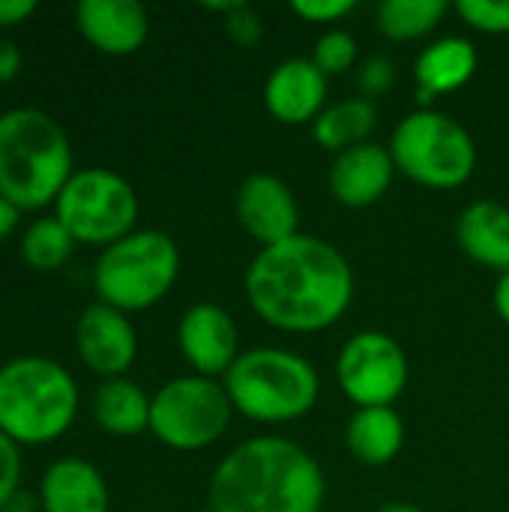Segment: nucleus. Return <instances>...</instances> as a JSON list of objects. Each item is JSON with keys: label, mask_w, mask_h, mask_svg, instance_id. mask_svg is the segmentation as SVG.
Here are the masks:
<instances>
[{"label": "nucleus", "mask_w": 509, "mask_h": 512, "mask_svg": "<svg viewBox=\"0 0 509 512\" xmlns=\"http://www.w3.org/2000/svg\"><path fill=\"white\" fill-rule=\"evenodd\" d=\"M237 222L264 249L300 234V210L291 186L276 174H252L237 189Z\"/></svg>", "instance_id": "13"}, {"label": "nucleus", "mask_w": 509, "mask_h": 512, "mask_svg": "<svg viewBox=\"0 0 509 512\" xmlns=\"http://www.w3.org/2000/svg\"><path fill=\"white\" fill-rule=\"evenodd\" d=\"M75 174L66 129L42 108L0 111V195L21 213L54 207Z\"/></svg>", "instance_id": "3"}, {"label": "nucleus", "mask_w": 509, "mask_h": 512, "mask_svg": "<svg viewBox=\"0 0 509 512\" xmlns=\"http://www.w3.org/2000/svg\"><path fill=\"white\" fill-rule=\"evenodd\" d=\"M150 399L135 381L111 378L102 381L93 393V420L111 438H135L150 432Z\"/></svg>", "instance_id": "20"}, {"label": "nucleus", "mask_w": 509, "mask_h": 512, "mask_svg": "<svg viewBox=\"0 0 509 512\" xmlns=\"http://www.w3.org/2000/svg\"><path fill=\"white\" fill-rule=\"evenodd\" d=\"M396 84V66L384 54H372L363 63H357V87L363 99H375L387 93Z\"/></svg>", "instance_id": "27"}, {"label": "nucleus", "mask_w": 509, "mask_h": 512, "mask_svg": "<svg viewBox=\"0 0 509 512\" xmlns=\"http://www.w3.org/2000/svg\"><path fill=\"white\" fill-rule=\"evenodd\" d=\"M72 372L51 357H12L0 366V432L18 447L60 441L78 417Z\"/></svg>", "instance_id": "4"}, {"label": "nucleus", "mask_w": 509, "mask_h": 512, "mask_svg": "<svg viewBox=\"0 0 509 512\" xmlns=\"http://www.w3.org/2000/svg\"><path fill=\"white\" fill-rule=\"evenodd\" d=\"M75 240L72 234L57 222V216H39L33 219L24 234H21V258L30 270H39V273H54L60 270L72 252H75Z\"/></svg>", "instance_id": "24"}, {"label": "nucleus", "mask_w": 509, "mask_h": 512, "mask_svg": "<svg viewBox=\"0 0 509 512\" xmlns=\"http://www.w3.org/2000/svg\"><path fill=\"white\" fill-rule=\"evenodd\" d=\"M150 512H159V510H150Z\"/></svg>", "instance_id": "37"}, {"label": "nucleus", "mask_w": 509, "mask_h": 512, "mask_svg": "<svg viewBox=\"0 0 509 512\" xmlns=\"http://www.w3.org/2000/svg\"><path fill=\"white\" fill-rule=\"evenodd\" d=\"M399 174L426 189H459L477 168V144L471 132L438 108L405 114L387 144Z\"/></svg>", "instance_id": "7"}, {"label": "nucleus", "mask_w": 509, "mask_h": 512, "mask_svg": "<svg viewBox=\"0 0 509 512\" xmlns=\"http://www.w3.org/2000/svg\"><path fill=\"white\" fill-rule=\"evenodd\" d=\"M324 471L291 438L261 435L234 447L210 477L213 512H321Z\"/></svg>", "instance_id": "2"}, {"label": "nucleus", "mask_w": 509, "mask_h": 512, "mask_svg": "<svg viewBox=\"0 0 509 512\" xmlns=\"http://www.w3.org/2000/svg\"><path fill=\"white\" fill-rule=\"evenodd\" d=\"M21 447L0 432V510L21 492Z\"/></svg>", "instance_id": "29"}, {"label": "nucleus", "mask_w": 509, "mask_h": 512, "mask_svg": "<svg viewBox=\"0 0 509 512\" xmlns=\"http://www.w3.org/2000/svg\"><path fill=\"white\" fill-rule=\"evenodd\" d=\"M336 378L357 408H393L408 384V357L393 336L363 330L342 345Z\"/></svg>", "instance_id": "10"}, {"label": "nucleus", "mask_w": 509, "mask_h": 512, "mask_svg": "<svg viewBox=\"0 0 509 512\" xmlns=\"http://www.w3.org/2000/svg\"><path fill=\"white\" fill-rule=\"evenodd\" d=\"M357 9L354 0H294L291 12L309 24H336Z\"/></svg>", "instance_id": "30"}, {"label": "nucleus", "mask_w": 509, "mask_h": 512, "mask_svg": "<svg viewBox=\"0 0 509 512\" xmlns=\"http://www.w3.org/2000/svg\"><path fill=\"white\" fill-rule=\"evenodd\" d=\"M456 15L480 33H509V0H459Z\"/></svg>", "instance_id": "26"}, {"label": "nucleus", "mask_w": 509, "mask_h": 512, "mask_svg": "<svg viewBox=\"0 0 509 512\" xmlns=\"http://www.w3.org/2000/svg\"><path fill=\"white\" fill-rule=\"evenodd\" d=\"M357 57H360V48H357V39L342 30V27H330L318 36L315 48H312V63L330 78V75H342V72H351L357 66Z\"/></svg>", "instance_id": "25"}, {"label": "nucleus", "mask_w": 509, "mask_h": 512, "mask_svg": "<svg viewBox=\"0 0 509 512\" xmlns=\"http://www.w3.org/2000/svg\"><path fill=\"white\" fill-rule=\"evenodd\" d=\"M231 414L234 405L222 381L204 375H180L153 393L150 435L180 453L207 450L225 435Z\"/></svg>", "instance_id": "9"}, {"label": "nucleus", "mask_w": 509, "mask_h": 512, "mask_svg": "<svg viewBox=\"0 0 509 512\" xmlns=\"http://www.w3.org/2000/svg\"><path fill=\"white\" fill-rule=\"evenodd\" d=\"M21 66H24V54H21L18 42L9 39L6 33H0V84L15 81Z\"/></svg>", "instance_id": "31"}, {"label": "nucleus", "mask_w": 509, "mask_h": 512, "mask_svg": "<svg viewBox=\"0 0 509 512\" xmlns=\"http://www.w3.org/2000/svg\"><path fill=\"white\" fill-rule=\"evenodd\" d=\"M456 240L462 252L489 267L507 273L509 270V207L498 201H474L459 213Z\"/></svg>", "instance_id": "19"}, {"label": "nucleus", "mask_w": 509, "mask_h": 512, "mask_svg": "<svg viewBox=\"0 0 509 512\" xmlns=\"http://www.w3.org/2000/svg\"><path fill=\"white\" fill-rule=\"evenodd\" d=\"M375 126H378L375 102L363 96H348V99L327 105L312 120V135L324 150L339 156L351 147L369 144V135L375 132Z\"/></svg>", "instance_id": "22"}, {"label": "nucleus", "mask_w": 509, "mask_h": 512, "mask_svg": "<svg viewBox=\"0 0 509 512\" xmlns=\"http://www.w3.org/2000/svg\"><path fill=\"white\" fill-rule=\"evenodd\" d=\"M75 351L93 375L105 381L126 378L138 357V333L129 315L93 303L75 321Z\"/></svg>", "instance_id": "12"}, {"label": "nucleus", "mask_w": 509, "mask_h": 512, "mask_svg": "<svg viewBox=\"0 0 509 512\" xmlns=\"http://www.w3.org/2000/svg\"><path fill=\"white\" fill-rule=\"evenodd\" d=\"M447 12V0H384L375 12V24L393 42H411L429 36Z\"/></svg>", "instance_id": "23"}, {"label": "nucleus", "mask_w": 509, "mask_h": 512, "mask_svg": "<svg viewBox=\"0 0 509 512\" xmlns=\"http://www.w3.org/2000/svg\"><path fill=\"white\" fill-rule=\"evenodd\" d=\"M177 345L183 360L192 366V375L225 378V372L237 363L240 333L234 318L219 303H192L177 324Z\"/></svg>", "instance_id": "11"}, {"label": "nucleus", "mask_w": 509, "mask_h": 512, "mask_svg": "<svg viewBox=\"0 0 509 512\" xmlns=\"http://www.w3.org/2000/svg\"><path fill=\"white\" fill-rule=\"evenodd\" d=\"M180 276V249L159 228H135L105 246L93 264V291L99 303L129 315L156 306Z\"/></svg>", "instance_id": "6"}, {"label": "nucleus", "mask_w": 509, "mask_h": 512, "mask_svg": "<svg viewBox=\"0 0 509 512\" xmlns=\"http://www.w3.org/2000/svg\"><path fill=\"white\" fill-rule=\"evenodd\" d=\"M264 105L279 123H312L327 108V75L312 63V57L282 60L267 75Z\"/></svg>", "instance_id": "15"}, {"label": "nucleus", "mask_w": 509, "mask_h": 512, "mask_svg": "<svg viewBox=\"0 0 509 512\" xmlns=\"http://www.w3.org/2000/svg\"><path fill=\"white\" fill-rule=\"evenodd\" d=\"M33 15H36L33 0H0V33L21 27Z\"/></svg>", "instance_id": "32"}, {"label": "nucleus", "mask_w": 509, "mask_h": 512, "mask_svg": "<svg viewBox=\"0 0 509 512\" xmlns=\"http://www.w3.org/2000/svg\"><path fill=\"white\" fill-rule=\"evenodd\" d=\"M42 512H108L111 492L102 471L78 456L54 459L39 480Z\"/></svg>", "instance_id": "16"}, {"label": "nucleus", "mask_w": 509, "mask_h": 512, "mask_svg": "<svg viewBox=\"0 0 509 512\" xmlns=\"http://www.w3.org/2000/svg\"><path fill=\"white\" fill-rule=\"evenodd\" d=\"M378 512H423L420 507H411V504H387V507H381Z\"/></svg>", "instance_id": "36"}, {"label": "nucleus", "mask_w": 509, "mask_h": 512, "mask_svg": "<svg viewBox=\"0 0 509 512\" xmlns=\"http://www.w3.org/2000/svg\"><path fill=\"white\" fill-rule=\"evenodd\" d=\"M225 30H228V36H231L240 48H252V45H258L261 36H264V21H261V15H258L249 3L240 0V3L225 15Z\"/></svg>", "instance_id": "28"}, {"label": "nucleus", "mask_w": 509, "mask_h": 512, "mask_svg": "<svg viewBox=\"0 0 509 512\" xmlns=\"http://www.w3.org/2000/svg\"><path fill=\"white\" fill-rule=\"evenodd\" d=\"M495 312L498 318L509 324V270L498 276V285H495Z\"/></svg>", "instance_id": "34"}, {"label": "nucleus", "mask_w": 509, "mask_h": 512, "mask_svg": "<svg viewBox=\"0 0 509 512\" xmlns=\"http://www.w3.org/2000/svg\"><path fill=\"white\" fill-rule=\"evenodd\" d=\"M135 186L111 168H78L54 201L57 222L81 246H111L135 231L138 222Z\"/></svg>", "instance_id": "8"}, {"label": "nucleus", "mask_w": 509, "mask_h": 512, "mask_svg": "<svg viewBox=\"0 0 509 512\" xmlns=\"http://www.w3.org/2000/svg\"><path fill=\"white\" fill-rule=\"evenodd\" d=\"M18 222H21V210L0 195V243H6L15 234Z\"/></svg>", "instance_id": "33"}, {"label": "nucleus", "mask_w": 509, "mask_h": 512, "mask_svg": "<svg viewBox=\"0 0 509 512\" xmlns=\"http://www.w3.org/2000/svg\"><path fill=\"white\" fill-rule=\"evenodd\" d=\"M348 450L357 462L381 468L405 447V423L393 408H357L345 429Z\"/></svg>", "instance_id": "21"}, {"label": "nucleus", "mask_w": 509, "mask_h": 512, "mask_svg": "<svg viewBox=\"0 0 509 512\" xmlns=\"http://www.w3.org/2000/svg\"><path fill=\"white\" fill-rule=\"evenodd\" d=\"M75 27L87 45L108 57L135 54L150 36V15L138 0H81Z\"/></svg>", "instance_id": "14"}, {"label": "nucleus", "mask_w": 509, "mask_h": 512, "mask_svg": "<svg viewBox=\"0 0 509 512\" xmlns=\"http://www.w3.org/2000/svg\"><path fill=\"white\" fill-rule=\"evenodd\" d=\"M477 63H480L477 45L465 36H441L429 42L414 63V78L423 108H429L432 99L465 87L474 78Z\"/></svg>", "instance_id": "18"}, {"label": "nucleus", "mask_w": 509, "mask_h": 512, "mask_svg": "<svg viewBox=\"0 0 509 512\" xmlns=\"http://www.w3.org/2000/svg\"><path fill=\"white\" fill-rule=\"evenodd\" d=\"M396 165L387 147L381 144H360L339 153L330 165V192L345 207H369L381 201L393 183Z\"/></svg>", "instance_id": "17"}, {"label": "nucleus", "mask_w": 509, "mask_h": 512, "mask_svg": "<svg viewBox=\"0 0 509 512\" xmlns=\"http://www.w3.org/2000/svg\"><path fill=\"white\" fill-rule=\"evenodd\" d=\"M222 384L234 411L273 426L306 417L321 396V378L306 357L267 345L243 351Z\"/></svg>", "instance_id": "5"}, {"label": "nucleus", "mask_w": 509, "mask_h": 512, "mask_svg": "<svg viewBox=\"0 0 509 512\" xmlns=\"http://www.w3.org/2000/svg\"><path fill=\"white\" fill-rule=\"evenodd\" d=\"M0 512H42L39 510V498H33V495H27V492H18L6 507Z\"/></svg>", "instance_id": "35"}, {"label": "nucleus", "mask_w": 509, "mask_h": 512, "mask_svg": "<svg viewBox=\"0 0 509 512\" xmlns=\"http://www.w3.org/2000/svg\"><path fill=\"white\" fill-rule=\"evenodd\" d=\"M252 312L285 333H318L333 327L354 300V270L327 240L294 234L264 246L246 276Z\"/></svg>", "instance_id": "1"}]
</instances>
